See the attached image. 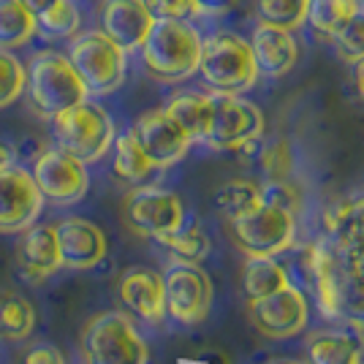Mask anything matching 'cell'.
Wrapping results in <instances>:
<instances>
[{"instance_id":"14","label":"cell","mask_w":364,"mask_h":364,"mask_svg":"<svg viewBox=\"0 0 364 364\" xmlns=\"http://www.w3.org/2000/svg\"><path fill=\"white\" fill-rule=\"evenodd\" d=\"M41 207L44 196L33 182L31 168L9 166L0 171V234H16L33 226Z\"/></svg>"},{"instance_id":"18","label":"cell","mask_w":364,"mask_h":364,"mask_svg":"<svg viewBox=\"0 0 364 364\" xmlns=\"http://www.w3.org/2000/svg\"><path fill=\"white\" fill-rule=\"evenodd\" d=\"M250 52L256 60L258 76H283L299 60V44L291 31L272 28V25H261L258 22L253 38H250Z\"/></svg>"},{"instance_id":"35","label":"cell","mask_w":364,"mask_h":364,"mask_svg":"<svg viewBox=\"0 0 364 364\" xmlns=\"http://www.w3.org/2000/svg\"><path fill=\"white\" fill-rule=\"evenodd\" d=\"M152 19H196L201 16L196 0H144Z\"/></svg>"},{"instance_id":"22","label":"cell","mask_w":364,"mask_h":364,"mask_svg":"<svg viewBox=\"0 0 364 364\" xmlns=\"http://www.w3.org/2000/svg\"><path fill=\"white\" fill-rule=\"evenodd\" d=\"M166 114L191 136V141H204L213 104H210V95H201V92H177L166 104Z\"/></svg>"},{"instance_id":"1","label":"cell","mask_w":364,"mask_h":364,"mask_svg":"<svg viewBox=\"0 0 364 364\" xmlns=\"http://www.w3.org/2000/svg\"><path fill=\"white\" fill-rule=\"evenodd\" d=\"M204 36L191 19H155L141 41V63L158 82H182L198 71Z\"/></svg>"},{"instance_id":"42","label":"cell","mask_w":364,"mask_h":364,"mask_svg":"<svg viewBox=\"0 0 364 364\" xmlns=\"http://www.w3.org/2000/svg\"><path fill=\"white\" fill-rule=\"evenodd\" d=\"M359 3H364V0H359Z\"/></svg>"},{"instance_id":"16","label":"cell","mask_w":364,"mask_h":364,"mask_svg":"<svg viewBox=\"0 0 364 364\" xmlns=\"http://www.w3.org/2000/svg\"><path fill=\"white\" fill-rule=\"evenodd\" d=\"M101 28L125 52H136L152 28V14L144 0H101Z\"/></svg>"},{"instance_id":"5","label":"cell","mask_w":364,"mask_h":364,"mask_svg":"<svg viewBox=\"0 0 364 364\" xmlns=\"http://www.w3.org/2000/svg\"><path fill=\"white\" fill-rule=\"evenodd\" d=\"M68 60L85 82L87 95H109L122 87L128 74V52L117 46L107 33L85 31L71 36Z\"/></svg>"},{"instance_id":"25","label":"cell","mask_w":364,"mask_h":364,"mask_svg":"<svg viewBox=\"0 0 364 364\" xmlns=\"http://www.w3.org/2000/svg\"><path fill=\"white\" fill-rule=\"evenodd\" d=\"M112 150H114L112 168H114V174H117L122 182H134V185H139V182H144L152 171H155V166L147 161V155L141 152V147H139V141L134 139L131 131H125V134H120V136H114Z\"/></svg>"},{"instance_id":"12","label":"cell","mask_w":364,"mask_h":364,"mask_svg":"<svg viewBox=\"0 0 364 364\" xmlns=\"http://www.w3.org/2000/svg\"><path fill=\"white\" fill-rule=\"evenodd\" d=\"M166 313L180 323H198L213 307V280L198 264H174L164 277Z\"/></svg>"},{"instance_id":"23","label":"cell","mask_w":364,"mask_h":364,"mask_svg":"<svg viewBox=\"0 0 364 364\" xmlns=\"http://www.w3.org/2000/svg\"><path fill=\"white\" fill-rule=\"evenodd\" d=\"M286 286H291L289 274L283 272L274 256H247L242 267V289L247 299H261Z\"/></svg>"},{"instance_id":"34","label":"cell","mask_w":364,"mask_h":364,"mask_svg":"<svg viewBox=\"0 0 364 364\" xmlns=\"http://www.w3.org/2000/svg\"><path fill=\"white\" fill-rule=\"evenodd\" d=\"M334 41V49H337V55L343 58V60H359L364 58V11L359 14H353L340 28V31L332 36Z\"/></svg>"},{"instance_id":"17","label":"cell","mask_w":364,"mask_h":364,"mask_svg":"<svg viewBox=\"0 0 364 364\" xmlns=\"http://www.w3.org/2000/svg\"><path fill=\"white\" fill-rule=\"evenodd\" d=\"M122 304L139 318L158 323L166 316V286L164 277L147 267H128L120 277Z\"/></svg>"},{"instance_id":"36","label":"cell","mask_w":364,"mask_h":364,"mask_svg":"<svg viewBox=\"0 0 364 364\" xmlns=\"http://www.w3.org/2000/svg\"><path fill=\"white\" fill-rule=\"evenodd\" d=\"M25 364H65V359H63L60 350L52 348V346H36L28 350Z\"/></svg>"},{"instance_id":"15","label":"cell","mask_w":364,"mask_h":364,"mask_svg":"<svg viewBox=\"0 0 364 364\" xmlns=\"http://www.w3.org/2000/svg\"><path fill=\"white\" fill-rule=\"evenodd\" d=\"M55 237H58L60 264L65 269L85 272L98 267L107 256L104 231L85 218H65L60 223H55Z\"/></svg>"},{"instance_id":"4","label":"cell","mask_w":364,"mask_h":364,"mask_svg":"<svg viewBox=\"0 0 364 364\" xmlns=\"http://www.w3.org/2000/svg\"><path fill=\"white\" fill-rule=\"evenodd\" d=\"M198 74L213 92H245L256 85L258 68L242 36L218 31L201 44Z\"/></svg>"},{"instance_id":"41","label":"cell","mask_w":364,"mask_h":364,"mask_svg":"<svg viewBox=\"0 0 364 364\" xmlns=\"http://www.w3.org/2000/svg\"><path fill=\"white\" fill-rule=\"evenodd\" d=\"M343 258H359V261H364V256H343Z\"/></svg>"},{"instance_id":"40","label":"cell","mask_w":364,"mask_h":364,"mask_svg":"<svg viewBox=\"0 0 364 364\" xmlns=\"http://www.w3.org/2000/svg\"><path fill=\"white\" fill-rule=\"evenodd\" d=\"M353 82H356V90L364 98V58L353 60Z\"/></svg>"},{"instance_id":"31","label":"cell","mask_w":364,"mask_h":364,"mask_svg":"<svg viewBox=\"0 0 364 364\" xmlns=\"http://www.w3.org/2000/svg\"><path fill=\"white\" fill-rule=\"evenodd\" d=\"M25 82H28L25 63L16 58L14 49L0 46V109L11 107L25 95Z\"/></svg>"},{"instance_id":"27","label":"cell","mask_w":364,"mask_h":364,"mask_svg":"<svg viewBox=\"0 0 364 364\" xmlns=\"http://www.w3.org/2000/svg\"><path fill=\"white\" fill-rule=\"evenodd\" d=\"M36 326L33 304L19 294H0V337L3 340H25Z\"/></svg>"},{"instance_id":"29","label":"cell","mask_w":364,"mask_h":364,"mask_svg":"<svg viewBox=\"0 0 364 364\" xmlns=\"http://www.w3.org/2000/svg\"><path fill=\"white\" fill-rule=\"evenodd\" d=\"M155 242L164 245L180 264H201L207 258V253H210V240L196 226H188V228L180 226L177 231H171V234L158 237Z\"/></svg>"},{"instance_id":"32","label":"cell","mask_w":364,"mask_h":364,"mask_svg":"<svg viewBox=\"0 0 364 364\" xmlns=\"http://www.w3.org/2000/svg\"><path fill=\"white\" fill-rule=\"evenodd\" d=\"M36 22H38V33L46 36V38H71V36L79 33L82 16H79V9H76L74 0H63L52 11L38 16Z\"/></svg>"},{"instance_id":"10","label":"cell","mask_w":364,"mask_h":364,"mask_svg":"<svg viewBox=\"0 0 364 364\" xmlns=\"http://www.w3.org/2000/svg\"><path fill=\"white\" fill-rule=\"evenodd\" d=\"M125 220L141 237L158 240L171 234L185 223V207L177 193L155 188V185H139L125 196Z\"/></svg>"},{"instance_id":"26","label":"cell","mask_w":364,"mask_h":364,"mask_svg":"<svg viewBox=\"0 0 364 364\" xmlns=\"http://www.w3.org/2000/svg\"><path fill=\"white\" fill-rule=\"evenodd\" d=\"M261 201H264L261 185H256V182L250 180H231L215 193L218 213L223 215L226 220H237L242 215L253 213Z\"/></svg>"},{"instance_id":"13","label":"cell","mask_w":364,"mask_h":364,"mask_svg":"<svg viewBox=\"0 0 364 364\" xmlns=\"http://www.w3.org/2000/svg\"><path fill=\"white\" fill-rule=\"evenodd\" d=\"M131 134L155 168H168L180 164L193 144L191 136L168 117L166 109H152L147 114H141L136 125L131 128Z\"/></svg>"},{"instance_id":"21","label":"cell","mask_w":364,"mask_h":364,"mask_svg":"<svg viewBox=\"0 0 364 364\" xmlns=\"http://www.w3.org/2000/svg\"><path fill=\"white\" fill-rule=\"evenodd\" d=\"M310 364H362L364 340L353 332H316L307 340Z\"/></svg>"},{"instance_id":"37","label":"cell","mask_w":364,"mask_h":364,"mask_svg":"<svg viewBox=\"0 0 364 364\" xmlns=\"http://www.w3.org/2000/svg\"><path fill=\"white\" fill-rule=\"evenodd\" d=\"M196 6H198V11H201V16L204 14L223 16L237 6V0H196Z\"/></svg>"},{"instance_id":"39","label":"cell","mask_w":364,"mask_h":364,"mask_svg":"<svg viewBox=\"0 0 364 364\" xmlns=\"http://www.w3.org/2000/svg\"><path fill=\"white\" fill-rule=\"evenodd\" d=\"M9 166H14V150L6 141H0V171H6Z\"/></svg>"},{"instance_id":"33","label":"cell","mask_w":364,"mask_h":364,"mask_svg":"<svg viewBox=\"0 0 364 364\" xmlns=\"http://www.w3.org/2000/svg\"><path fill=\"white\" fill-rule=\"evenodd\" d=\"M261 168L272 182L289 180L294 171V150L286 139H274L261 150Z\"/></svg>"},{"instance_id":"28","label":"cell","mask_w":364,"mask_h":364,"mask_svg":"<svg viewBox=\"0 0 364 364\" xmlns=\"http://www.w3.org/2000/svg\"><path fill=\"white\" fill-rule=\"evenodd\" d=\"M362 11L359 0H310L307 6V22L318 33L332 38L353 14Z\"/></svg>"},{"instance_id":"19","label":"cell","mask_w":364,"mask_h":364,"mask_svg":"<svg viewBox=\"0 0 364 364\" xmlns=\"http://www.w3.org/2000/svg\"><path fill=\"white\" fill-rule=\"evenodd\" d=\"M16 267L28 280L38 283L60 269L55 226H28L16 242Z\"/></svg>"},{"instance_id":"3","label":"cell","mask_w":364,"mask_h":364,"mask_svg":"<svg viewBox=\"0 0 364 364\" xmlns=\"http://www.w3.org/2000/svg\"><path fill=\"white\" fill-rule=\"evenodd\" d=\"M52 134H55V147L79 158L82 164L101 161L112 150L114 136H117L114 120L109 117V112L90 98L55 114Z\"/></svg>"},{"instance_id":"20","label":"cell","mask_w":364,"mask_h":364,"mask_svg":"<svg viewBox=\"0 0 364 364\" xmlns=\"http://www.w3.org/2000/svg\"><path fill=\"white\" fill-rule=\"evenodd\" d=\"M304 272L316 286V296L323 316H340L337 310V253L323 245H310L304 250Z\"/></svg>"},{"instance_id":"2","label":"cell","mask_w":364,"mask_h":364,"mask_svg":"<svg viewBox=\"0 0 364 364\" xmlns=\"http://www.w3.org/2000/svg\"><path fill=\"white\" fill-rule=\"evenodd\" d=\"M25 71H28L25 95L41 117L52 120L55 114L90 98L85 82L79 79L68 55H63V52H55V49L36 52L31 60L25 63Z\"/></svg>"},{"instance_id":"38","label":"cell","mask_w":364,"mask_h":364,"mask_svg":"<svg viewBox=\"0 0 364 364\" xmlns=\"http://www.w3.org/2000/svg\"><path fill=\"white\" fill-rule=\"evenodd\" d=\"M22 3H25V6L31 9L33 14H36V19H38L41 14H46V11H52V9H55L58 3H63V0H22Z\"/></svg>"},{"instance_id":"8","label":"cell","mask_w":364,"mask_h":364,"mask_svg":"<svg viewBox=\"0 0 364 364\" xmlns=\"http://www.w3.org/2000/svg\"><path fill=\"white\" fill-rule=\"evenodd\" d=\"M210 104L213 114L204 141L213 150H242L264 134L261 109L240 98V92H210Z\"/></svg>"},{"instance_id":"24","label":"cell","mask_w":364,"mask_h":364,"mask_svg":"<svg viewBox=\"0 0 364 364\" xmlns=\"http://www.w3.org/2000/svg\"><path fill=\"white\" fill-rule=\"evenodd\" d=\"M38 33L36 14L22 0H0V46L22 49Z\"/></svg>"},{"instance_id":"7","label":"cell","mask_w":364,"mask_h":364,"mask_svg":"<svg viewBox=\"0 0 364 364\" xmlns=\"http://www.w3.org/2000/svg\"><path fill=\"white\" fill-rule=\"evenodd\" d=\"M228 234L245 256H277L294 245L296 213L272 201H261L253 213L228 220Z\"/></svg>"},{"instance_id":"11","label":"cell","mask_w":364,"mask_h":364,"mask_svg":"<svg viewBox=\"0 0 364 364\" xmlns=\"http://www.w3.org/2000/svg\"><path fill=\"white\" fill-rule=\"evenodd\" d=\"M310 307L299 289H286L267 294L261 299H247V318L267 340H289L304 332Z\"/></svg>"},{"instance_id":"6","label":"cell","mask_w":364,"mask_h":364,"mask_svg":"<svg viewBox=\"0 0 364 364\" xmlns=\"http://www.w3.org/2000/svg\"><path fill=\"white\" fill-rule=\"evenodd\" d=\"M85 364H147V343L122 313H98L82 332Z\"/></svg>"},{"instance_id":"30","label":"cell","mask_w":364,"mask_h":364,"mask_svg":"<svg viewBox=\"0 0 364 364\" xmlns=\"http://www.w3.org/2000/svg\"><path fill=\"white\" fill-rule=\"evenodd\" d=\"M307 6L310 0H256V16L261 25L296 31L307 22Z\"/></svg>"},{"instance_id":"9","label":"cell","mask_w":364,"mask_h":364,"mask_svg":"<svg viewBox=\"0 0 364 364\" xmlns=\"http://www.w3.org/2000/svg\"><path fill=\"white\" fill-rule=\"evenodd\" d=\"M31 177L44 201L55 204V207H71L90 188L87 164H82L79 158L68 155L60 147L38 152L33 158Z\"/></svg>"}]
</instances>
